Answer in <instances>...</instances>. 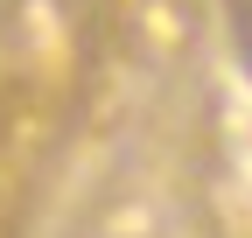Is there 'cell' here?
<instances>
[{
  "label": "cell",
  "instance_id": "cell-1",
  "mask_svg": "<svg viewBox=\"0 0 252 238\" xmlns=\"http://www.w3.org/2000/svg\"><path fill=\"white\" fill-rule=\"evenodd\" d=\"M224 28H231V56L252 77V0H224Z\"/></svg>",
  "mask_w": 252,
  "mask_h": 238
}]
</instances>
